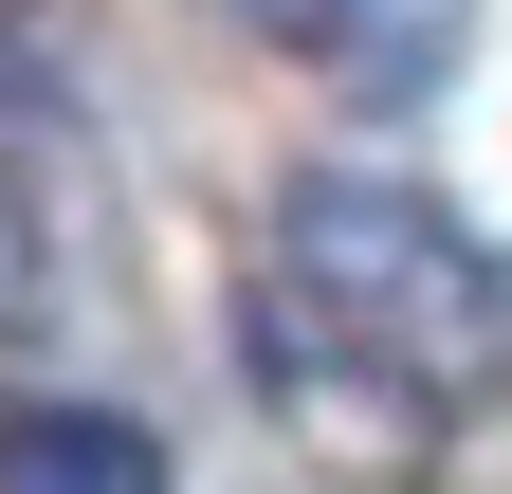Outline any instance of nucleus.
I'll return each instance as SVG.
<instances>
[{
  "label": "nucleus",
  "mask_w": 512,
  "mask_h": 494,
  "mask_svg": "<svg viewBox=\"0 0 512 494\" xmlns=\"http://www.w3.org/2000/svg\"><path fill=\"white\" fill-rule=\"evenodd\" d=\"M37 293H55V238H37L19 183H0V330H37Z\"/></svg>",
  "instance_id": "nucleus-4"
},
{
  "label": "nucleus",
  "mask_w": 512,
  "mask_h": 494,
  "mask_svg": "<svg viewBox=\"0 0 512 494\" xmlns=\"http://www.w3.org/2000/svg\"><path fill=\"white\" fill-rule=\"evenodd\" d=\"M256 37L275 55H311V74H439V55H458V0H238Z\"/></svg>",
  "instance_id": "nucleus-3"
},
{
  "label": "nucleus",
  "mask_w": 512,
  "mask_h": 494,
  "mask_svg": "<svg viewBox=\"0 0 512 494\" xmlns=\"http://www.w3.org/2000/svg\"><path fill=\"white\" fill-rule=\"evenodd\" d=\"M0 494H165V440L128 403H0Z\"/></svg>",
  "instance_id": "nucleus-2"
},
{
  "label": "nucleus",
  "mask_w": 512,
  "mask_h": 494,
  "mask_svg": "<svg viewBox=\"0 0 512 494\" xmlns=\"http://www.w3.org/2000/svg\"><path fill=\"white\" fill-rule=\"evenodd\" d=\"M275 293H293L348 366H384L421 421L512 385V275L476 257V220H439V202H421V183L311 165V183H293V220H275Z\"/></svg>",
  "instance_id": "nucleus-1"
}]
</instances>
